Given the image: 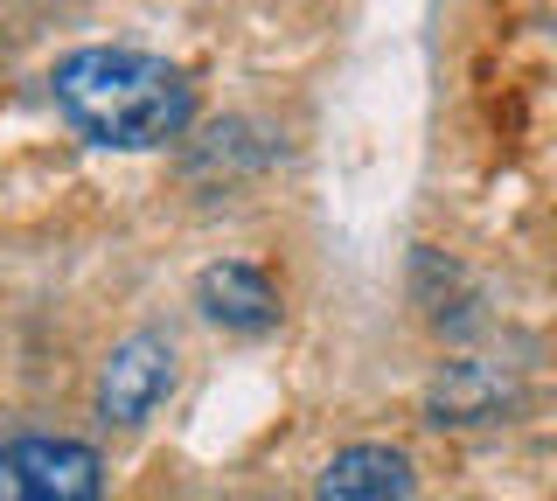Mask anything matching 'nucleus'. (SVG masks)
Instances as JSON below:
<instances>
[{
	"label": "nucleus",
	"instance_id": "nucleus-1",
	"mask_svg": "<svg viewBox=\"0 0 557 501\" xmlns=\"http://www.w3.org/2000/svg\"><path fill=\"white\" fill-rule=\"evenodd\" d=\"M49 98L91 147L153 153L196 126V84L147 49H70L49 71Z\"/></svg>",
	"mask_w": 557,
	"mask_h": 501
},
{
	"label": "nucleus",
	"instance_id": "nucleus-2",
	"mask_svg": "<svg viewBox=\"0 0 557 501\" xmlns=\"http://www.w3.org/2000/svg\"><path fill=\"white\" fill-rule=\"evenodd\" d=\"M0 501H104L98 446L63 439V431L0 439Z\"/></svg>",
	"mask_w": 557,
	"mask_h": 501
},
{
	"label": "nucleus",
	"instance_id": "nucleus-3",
	"mask_svg": "<svg viewBox=\"0 0 557 501\" xmlns=\"http://www.w3.org/2000/svg\"><path fill=\"white\" fill-rule=\"evenodd\" d=\"M174 376H182L174 341L161 335V327H139V335H126L112 355H104V370H98V418L119 425V431L147 425L153 411L174 397Z\"/></svg>",
	"mask_w": 557,
	"mask_h": 501
},
{
	"label": "nucleus",
	"instance_id": "nucleus-4",
	"mask_svg": "<svg viewBox=\"0 0 557 501\" xmlns=\"http://www.w3.org/2000/svg\"><path fill=\"white\" fill-rule=\"evenodd\" d=\"M196 306H202L209 327H223V335H272L278 314H286L272 272L251 265V258H216V265H202Z\"/></svg>",
	"mask_w": 557,
	"mask_h": 501
},
{
	"label": "nucleus",
	"instance_id": "nucleus-5",
	"mask_svg": "<svg viewBox=\"0 0 557 501\" xmlns=\"http://www.w3.org/2000/svg\"><path fill=\"white\" fill-rule=\"evenodd\" d=\"M313 501H418V474L411 453L391 439H356L313 480Z\"/></svg>",
	"mask_w": 557,
	"mask_h": 501
},
{
	"label": "nucleus",
	"instance_id": "nucleus-6",
	"mask_svg": "<svg viewBox=\"0 0 557 501\" xmlns=\"http://www.w3.org/2000/svg\"><path fill=\"white\" fill-rule=\"evenodd\" d=\"M509 411V384L495 362H446L440 384L425 390V418L432 425H495Z\"/></svg>",
	"mask_w": 557,
	"mask_h": 501
}]
</instances>
